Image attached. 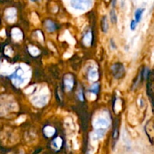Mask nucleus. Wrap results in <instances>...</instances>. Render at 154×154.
<instances>
[{"instance_id":"nucleus-18","label":"nucleus","mask_w":154,"mask_h":154,"mask_svg":"<svg viewBox=\"0 0 154 154\" xmlns=\"http://www.w3.org/2000/svg\"><path fill=\"white\" fill-rule=\"evenodd\" d=\"M117 0H112V7L115 8L116 5H117Z\"/></svg>"},{"instance_id":"nucleus-1","label":"nucleus","mask_w":154,"mask_h":154,"mask_svg":"<svg viewBox=\"0 0 154 154\" xmlns=\"http://www.w3.org/2000/svg\"><path fill=\"white\" fill-rule=\"evenodd\" d=\"M93 0H71L70 5L73 8L80 11H87L90 8Z\"/></svg>"},{"instance_id":"nucleus-9","label":"nucleus","mask_w":154,"mask_h":154,"mask_svg":"<svg viewBox=\"0 0 154 154\" xmlns=\"http://www.w3.org/2000/svg\"><path fill=\"white\" fill-rule=\"evenodd\" d=\"M96 124L99 125V126H105V127H108L109 123H108V120H105L104 118H99L97 120H96Z\"/></svg>"},{"instance_id":"nucleus-10","label":"nucleus","mask_w":154,"mask_h":154,"mask_svg":"<svg viewBox=\"0 0 154 154\" xmlns=\"http://www.w3.org/2000/svg\"><path fill=\"white\" fill-rule=\"evenodd\" d=\"M98 72L96 69H93L89 72V78L91 80H96L98 78Z\"/></svg>"},{"instance_id":"nucleus-17","label":"nucleus","mask_w":154,"mask_h":154,"mask_svg":"<svg viewBox=\"0 0 154 154\" xmlns=\"http://www.w3.org/2000/svg\"><path fill=\"white\" fill-rule=\"evenodd\" d=\"M149 72H150V71H149L148 69H145V70H144V78H147V76H148L149 75Z\"/></svg>"},{"instance_id":"nucleus-5","label":"nucleus","mask_w":154,"mask_h":154,"mask_svg":"<svg viewBox=\"0 0 154 154\" xmlns=\"http://www.w3.org/2000/svg\"><path fill=\"white\" fill-rule=\"evenodd\" d=\"M101 26H102V30L104 33H107L108 31V17L107 16H104L101 20Z\"/></svg>"},{"instance_id":"nucleus-2","label":"nucleus","mask_w":154,"mask_h":154,"mask_svg":"<svg viewBox=\"0 0 154 154\" xmlns=\"http://www.w3.org/2000/svg\"><path fill=\"white\" fill-rule=\"evenodd\" d=\"M112 72L116 78H121L125 73L124 66L121 63H116L112 66Z\"/></svg>"},{"instance_id":"nucleus-12","label":"nucleus","mask_w":154,"mask_h":154,"mask_svg":"<svg viewBox=\"0 0 154 154\" xmlns=\"http://www.w3.org/2000/svg\"><path fill=\"white\" fill-rule=\"evenodd\" d=\"M99 84H98V83H95V84H93L90 89V91L92 92L93 93H94V94H97V93H99Z\"/></svg>"},{"instance_id":"nucleus-13","label":"nucleus","mask_w":154,"mask_h":154,"mask_svg":"<svg viewBox=\"0 0 154 154\" xmlns=\"http://www.w3.org/2000/svg\"><path fill=\"white\" fill-rule=\"evenodd\" d=\"M61 144L62 140L60 138H56L54 141H52V146H54V148H59V147H61Z\"/></svg>"},{"instance_id":"nucleus-19","label":"nucleus","mask_w":154,"mask_h":154,"mask_svg":"<svg viewBox=\"0 0 154 154\" xmlns=\"http://www.w3.org/2000/svg\"><path fill=\"white\" fill-rule=\"evenodd\" d=\"M111 45H114V46H113V48H114V49H115V48H116V46H115V45H114V41H113V39H111Z\"/></svg>"},{"instance_id":"nucleus-14","label":"nucleus","mask_w":154,"mask_h":154,"mask_svg":"<svg viewBox=\"0 0 154 154\" xmlns=\"http://www.w3.org/2000/svg\"><path fill=\"white\" fill-rule=\"evenodd\" d=\"M137 24H138V23H137L135 20H132V22H131L130 23V29L132 30V31H134V30L135 29V28H136Z\"/></svg>"},{"instance_id":"nucleus-16","label":"nucleus","mask_w":154,"mask_h":154,"mask_svg":"<svg viewBox=\"0 0 154 154\" xmlns=\"http://www.w3.org/2000/svg\"><path fill=\"white\" fill-rule=\"evenodd\" d=\"M78 98H79L80 100L82 102V101H84V95H83V92L82 90H80L79 93H78Z\"/></svg>"},{"instance_id":"nucleus-7","label":"nucleus","mask_w":154,"mask_h":154,"mask_svg":"<svg viewBox=\"0 0 154 154\" xmlns=\"http://www.w3.org/2000/svg\"><path fill=\"white\" fill-rule=\"evenodd\" d=\"M105 132H106V130H105V129H104V128H100V129L95 131V139H100V138H103V136L105 134Z\"/></svg>"},{"instance_id":"nucleus-8","label":"nucleus","mask_w":154,"mask_h":154,"mask_svg":"<svg viewBox=\"0 0 154 154\" xmlns=\"http://www.w3.org/2000/svg\"><path fill=\"white\" fill-rule=\"evenodd\" d=\"M46 27L48 29V31L50 32H54L55 31L56 29H57V26H56L55 23L54 22L51 20H48L46 22Z\"/></svg>"},{"instance_id":"nucleus-11","label":"nucleus","mask_w":154,"mask_h":154,"mask_svg":"<svg viewBox=\"0 0 154 154\" xmlns=\"http://www.w3.org/2000/svg\"><path fill=\"white\" fill-rule=\"evenodd\" d=\"M110 17H111V21L112 23H114V24L117 23V14H116L115 10H114V8H113L112 10L111 11V12H110Z\"/></svg>"},{"instance_id":"nucleus-3","label":"nucleus","mask_w":154,"mask_h":154,"mask_svg":"<svg viewBox=\"0 0 154 154\" xmlns=\"http://www.w3.org/2000/svg\"><path fill=\"white\" fill-rule=\"evenodd\" d=\"M11 78L13 80L14 83V84H17V85L22 84V83L23 82V81H24V79H23V72L22 69H17V70L16 72H15L14 73L13 75L11 76Z\"/></svg>"},{"instance_id":"nucleus-15","label":"nucleus","mask_w":154,"mask_h":154,"mask_svg":"<svg viewBox=\"0 0 154 154\" xmlns=\"http://www.w3.org/2000/svg\"><path fill=\"white\" fill-rule=\"evenodd\" d=\"M118 135H119L118 131H117V128L116 127L115 129H114V132H113V138L116 141V140L117 139V138H118Z\"/></svg>"},{"instance_id":"nucleus-4","label":"nucleus","mask_w":154,"mask_h":154,"mask_svg":"<svg viewBox=\"0 0 154 154\" xmlns=\"http://www.w3.org/2000/svg\"><path fill=\"white\" fill-rule=\"evenodd\" d=\"M74 86V78L72 75H67L64 78V87L67 91L72 90Z\"/></svg>"},{"instance_id":"nucleus-6","label":"nucleus","mask_w":154,"mask_h":154,"mask_svg":"<svg viewBox=\"0 0 154 154\" xmlns=\"http://www.w3.org/2000/svg\"><path fill=\"white\" fill-rule=\"evenodd\" d=\"M144 11V9L141 8H139L136 9V11H135V20L136 21L137 23H139L140 21H141Z\"/></svg>"},{"instance_id":"nucleus-20","label":"nucleus","mask_w":154,"mask_h":154,"mask_svg":"<svg viewBox=\"0 0 154 154\" xmlns=\"http://www.w3.org/2000/svg\"><path fill=\"white\" fill-rule=\"evenodd\" d=\"M31 1H32V2H35V1H37V0H31Z\"/></svg>"}]
</instances>
